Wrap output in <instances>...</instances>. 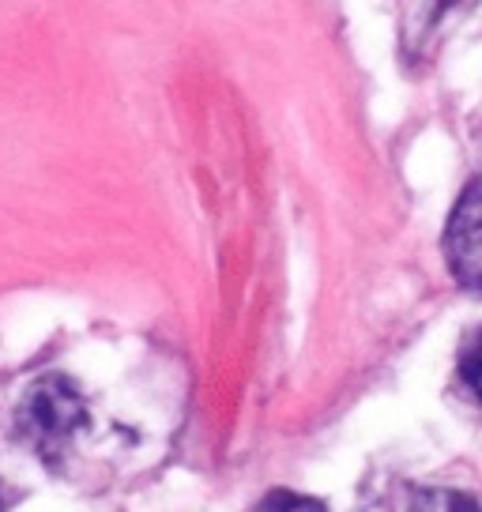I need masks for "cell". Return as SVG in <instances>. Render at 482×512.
Instances as JSON below:
<instances>
[{
    "label": "cell",
    "instance_id": "3957f363",
    "mask_svg": "<svg viewBox=\"0 0 482 512\" xmlns=\"http://www.w3.org/2000/svg\"><path fill=\"white\" fill-rule=\"evenodd\" d=\"M253 512H324V505H317L313 497H298V494H287V490H279V494L264 497Z\"/></svg>",
    "mask_w": 482,
    "mask_h": 512
},
{
    "label": "cell",
    "instance_id": "7a4b0ae2",
    "mask_svg": "<svg viewBox=\"0 0 482 512\" xmlns=\"http://www.w3.org/2000/svg\"><path fill=\"white\" fill-rule=\"evenodd\" d=\"M27 430H31L34 445L49 452V448H61L68 441V433L76 430L80 422V403L68 392L61 381H42V388L27 400Z\"/></svg>",
    "mask_w": 482,
    "mask_h": 512
},
{
    "label": "cell",
    "instance_id": "277c9868",
    "mask_svg": "<svg viewBox=\"0 0 482 512\" xmlns=\"http://www.w3.org/2000/svg\"><path fill=\"white\" fill-rule=\"evenodd\" d=\"M464 381L471 384V392L482 400V336L464 351Z\"/></svg>",
    "mask_w": 482,
    "mask_h": 512
},
{
    "label": "cell",
    "instance_id": "5b68a950",
    "mask_svg": "<svg viewBox=\"0 0 482 512\" xmlns=\"http://www.w3.org/2000/svg\"><path fill=\"white\" fill-rule=\"evenodd\" d=\"M445 4H449V0H445Z\"/></svg>",
    "mask_w": 482,
    "mask_h": 512
},
{
    "label": "cell",
    "instance_id": "6da1fadb",
    "mask_svg": "<svg viewBox=\"0 0 482 512\" xmlns=\"http://www.w3.org/2000/svg\"><path fill=\"white\" fill-rule=\"evenodd\" d=\"M445 253H449L452 275L464 287L482 294V177L467 185L456 211H452Z\"/></svg>",
    "mask_w": 482,
    "mask_h": 512
}]
</instances>
